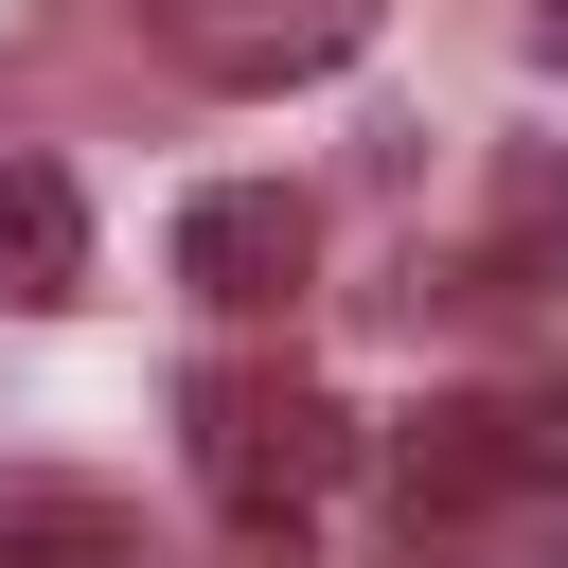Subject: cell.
I'll return each instance as SVG.
<instances>
[{
  "mask_svg": "<svg viewBox=\"0 0 568 568\" xmlns=\"http://www.w3.org/2000/svg\"><path fill=\"white\" fill-rule=\"evenodd\" d=\"M178 426H195V479H213L231 532H302V515L337 497V462H355V408H337L320 373H284V355L178 373Z\"/></svg>",
  "mask_w": 568,
  "mask_h": 568,
  "instance_id": "cell-1",
  "label": "cell"
},
{
  "mask_svg": "<svg viewBox=\"0 0 568 568\" xmlns=\"http://www.w3.org/2000/svg\"><path fill=\"white\" fill-rule=\"evenodd\" d=\"M515 497H568V390H444L390 426V515L408 550L462 532V515H515Z\"/></svg>",
  "mask_w": 568,
  "mask_h": 568,
  "instance_id": "cell-2",
  "label": "cell"
},
{
  "mask_svg": "<svg viewBox=\"0 0 568 568\" xmlns=\"http://www.w3.org/2000/svg\"><path fill=\"white\" fill-rule=\"evenodd\" d=\"M302 266H320V213H302L284 178H213V195L178 213V284H195L213 320H284Z\"/></svg>",
  "mask_w": 568,
  "mask_h": 568,
  "instance_id": "cell-3",
  "label": "cell"
},
{
  "mask_svg": "<svg viewBox=\"0 0 568 568\" xmlns=\"http://www.w3.org/2000/svg\"><path fill=\"white\" fill-rule=\"evenodd\" d=\"M355 36H373V0H178V53L213 89H320Z\"/></svg>",
  "mask_w": 568,
  "mask_h": 568,
  "instance_id": "cell-4",
  "label": "cell"
},
{
  "mask_svg": "<svg viewBox=\"0 0 568 568\" xmlns=\"http://www.w3.org/2000/svg\"><path fill=\"white\" fill-rule=\"evenodd\" d=\"M0 302L18 320L89 302V195H71V160H0Z\"/></svg>",
  "mask_w": 568,
  "mask_h": 568,
  "instance_id": "cell-5",
  "label": "cell"
},
{
  "mask_svg": "<svg viewBox=\"0 0 568 568\" xmlns=\"http://www.w3.org/2000/svg\"><path fill=\"white\" fill-rule=\"evenodd\" d=\"M550 266H568V160H550V142H497V213H479L462 302H532Z\"/></svg>",
  "mask_w": 568,
  "mask_h": 568,
  "instance_id": "cell-6",
  "label": "cell"
},
{
  "mask_svg": "<svg viewBox=\"0 0 568 568\" xmlns=\"http://www.w3.org/2000/svg\"><path fill=\"white\" fill-rule=\"evenodd\" d=\"M0 568H160L106 479H0Z\"/></svg>",
  "mask_w": 568,
  "mask_h": 568,
  "instance_id": "cell-7",
  "label": "cell"
},
{
  "mask_svg": "<svg viewBox=\"0 0 568 568\" xmlns=\"http://www.w3.org/2000/svg\"><path fill=\"white\" fill-rule=\"evenodd\" d=\"M532 53H550V71H568V0H532Z\"/></svg>",
  "mask_w": 568,
  "mask_h": 568,
  "instance_id": "cell-8",
  "label": "cell"
}]
</instances>
